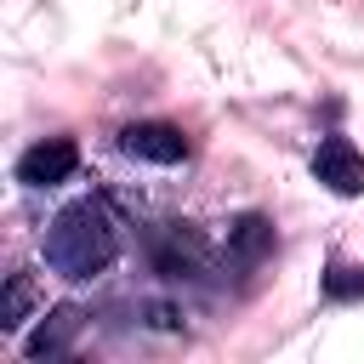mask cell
<instances>
[{"label":"cell","mask_w":364,"mask_h":364,"mask_svg":"<svg viewBox=\"0 0 364 364\" xmlns=\"http://www.w3.org/2000/svg\"><path fill=\"white\" fill-rule=\"evenodd\" d=\"M46 262H51L63 279H74V284L102 279V273L119 262V222L108 216V205H102V199H74V205H63V210L51 216V228H46Z\"/></svg>","instance_id":"6da1fadb"},{"label":"cell","mask_w":364,"mask_h":364,"mask_svg":"<svg viewBox=\"0 0 364 364\" xmlns=\"http://www.w3.org/2000/svg\"><path fill=\"white\" fill-rule=\"evenodd\" d=\"M148 256H154V273H165V279H193V273H205L210 245H205V233L188 228V222H159V228L148 233Z\"/></svg>","instance_id":"7a4b0ae2"},{"label":"cell","mask_w":364,"mask_h":364,"mask_svg":"<svg viewBox=\"0 0 364 364\" xmlns=\"http://www.w3.org/2000/svg\"><path fill=\"white\" fill-rule=\"evenodd\" d=\"M74 171H80L74 136H46V142L23 148V159H17V182L23 188H63Z\"/></svg>","instance_id":"3957f363"},{"label":"cell","mask_w":364,"mask_h":364,"mask_svg":"<svg viewBox=\"0 0 364 364\" xmlns=\"http://www.w3.org/2000/svg\"><path fill=\"white\" fill-rule=\"evenodd\" d=\"M119 148L131 159H148V165H182L188 159V136L171 119H136V125H125L119 131Z\"/></svg>","instance_id":"277c9868"},{"label":"cell","mask_w":364,"mask_h":364,"mask_svg":"<svg viewBox=\"0 0 364 364\" xmlns=\"http://www.w3.org/2000/svg\"><path fill=\"white\" fill-rule=\"evenodd\" d=\"M313 176L330 188V193H341V199H353V193H364V154L347 142V136H324L318 142V154H313Z\"/></svg>","instance_id":"5b68a950"},{"label":"cell","mask_w":364,"mask_h":364,"mask_svg":"<svg viewBox=\"0 0 364 364\" xmlns=\"http://www.w3.org/2000/svg\"><path fill=\"white\" fill-rule=\"evenodd\" d=\"M273 245H279V239H273V222H267L262 210H245V216L228 222V262H233V267H245V273L262 267V262L273 256Z\"/></svg>","instance_id":"8992f818"},{"label":"cell","mask_w":364,"mask_h":364,"mask_svg":"<svg viewBox=\"0 0 364 364\" xmlns=\"http://www.w3.org/2000/svg\"><path fill=\"white\" fill-rule=\"evenodd\" d=\"M80 324H85V313H80L74 301H63V307H51V313L40 318V330L23 341V353H28V358H57V353H68V347H74Z\"/></svg>","instance_id":"52a82bcc"},{"label":"cell","mask_w":364,"mask_h":364,"mask_svg":"<svg viewBox=\"0 0 364 364\" xmlns=\"http://www.w3.org/2000/svg\"><path fill=\"white\" fill-rule=\"evenodd\" d=\"M318 290H324V301H364V262H330L324 273H318Z\"/></svg>","instance_id":"ba28073f"},{"label":"cell","mask_w":364,"mask_h":364,"mask_svg":"<svg viewBox=\"0 0 364 364\" xmlns=\"http://www.w3.org/2000/svg\"><path fill=\"white\" fill-rule=\"evenodd\" d=\"M28 313H34V284H28V273H11V284H6V313H0V330H6V336H17V330L28 324Z\"/></svg>","instance_id":"9c48e42d"},{"label":"cell","mask_w":364,"mask_h":364,"mask_svg":"<svg viewBox=\"0 0 364 364\" xmlns=\"http://www.w3.org/2000/svg\"><path fill=\"white\" fill-rule=\"evenodd\" d=\"M142 318H148V330H182V307H171V301H142Z\"/></svg>","instance_id":"30bf717a"}]
</instances>
